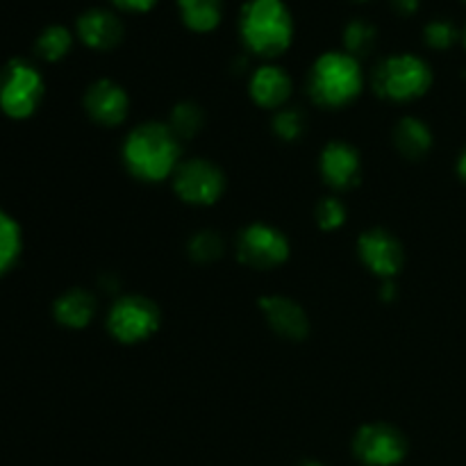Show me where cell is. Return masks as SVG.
<instances>
[{
	"mask_svg": "<svg viewBox=\"0 0 466 466\" xmlns=\"http://www.w3.org/2000/svg\"><path fill=\"white\" fill-rule=\"evenodd\" d=\"M127 171L144 182L173 177L180 167V139L162 123H144L127 135L123 146Z\"/></svg>",
	"mask_w": 466,
	"mask_h": 466,
	"instance_id": "6da1fadb",
	"label": "cell"
},
{
	"mask_svg": "<svg viewBox=\"0 0 466 466\" xmlns=\"http://www.w3.org/2000/svg\"><path fill=\"white\" fill-rule=\"evenodd\" d=\"M239 32L250 53L280 57L294 39V18L282 0H248L241 9Z\"/></svg>",
	"mask_w": 466,
	"mask_h": 466,
	"instance_id": "7a4b0ae2",
	"label": "cell"
},
{
	"mask_svg": "<svg viewBox=\"0 0 466 466\" xmlns=\"http://www.w3.org/2000/svg\"><path fill=\"white\" fill-rule=\"evenodd\" d=\"M364 85L358 57L341 50L321 55L309 71V96L321 107H344L353 103Z\"/></svg>",
	"mask_w": 466,
	"mask_h": 466,
	"instance_id": "3957f363",
	"label": "cell"
},
{
	"mask_svg": "<svg viewBox=\"0 0 466 466\" xmlns=\"http://www.w3.org/2000/svg\"><path fill=\"white\" fill-rule=\"evenodd\" d=\"M432 71L417 55H394L387 57L373 76V86L378 94L387 100L408 103V100L421 98L431 89Z\"/></svg>",
	"mask_w": 466,
	"mask_h": 466,
	"instance_id": "277c9868",
	"label": "cell"
},
{
	"mask_svg": "<svg viewBox=\"0 0 466 466\" xmlns=\"http://www.w3.org/2000/svg\"><path fill=\"white\" fill-rule=\"evenodd\" d=\"M44 98V77L25 59H12L0 71V109L9 118H27Z\"/></svg>",
	"mask_w": 466,
	"mask_h": 466,
	"instance_id": "5b68a950",
	"label": "cell"
},
{
	"mask_svg": "<svg viewBox=\"0 0 466 466\" xmlns=\"http://www.w3.org/2000/svg\"><path fill=\"white\" fill-rule=\"evenodd\" d=\"M157 305L144 296H123L112 305L107 317V328L112 337L121 344H141L159 330Z\"/></svg>",
	"mask_w": 466,
	"mask_h": 466,
	"instance_id": "8992f818",
	"label": "cell"
},
{
	"mask_svg": "<svg viewBox=\"0 0 466 466\" xmlns=\"http://www.w3.org/2000/svg\"><path fill=\"white\" fill-rule=\"evenodd\" d=\"M237 258L241 264L258 271H268L289 259V241L278 228L253 223L244 228L237 239Z\"/></svg>",
	"mask_w": 466,
	"mask_h": 466,
	"instance_id": "52a82bcc",
	"label": "cell"
},
{
	"mask_svg": "<svg viewBox=\"0 0 466 466\" xmlns=\"http://www.w3.org/2000/svg\"><path fill=\"white\" fill-rule=\"evenodd\" d=\"M173 189L189 205H214L226 191V176L209 159H189L173 173Z\"/></svg>",
	"mask_w": 466,
	"mask_h": 466,
	"instance_id": "ba28073f",
	"label": "cell"
},
{
	"mask_svg": "<svg viewBox=\"0 0 466 466\" xmlns=\"http://www.w3.org/2000/svg\"><path fill=\"white\" fill-rule=\"evenodd\" d=\"M353 451L358 460H362L367 466H394L403 462L408 453V441L394 426L369 423L360 428L355 435Z\"/></svg>",
	"mask_w": 466,
	"mask_h": 466,
	"instance_id": "9c48e42d",
	"label": "cell"
},
{
	"mask_svg": "<svg viewBox=\"0 0 466 466\" xmlns=\"http://www.w3.org/2000/svg\"><path fill=\"white\" fill-rule=\"evenodd\" d=\"M358 253L364 267L382 280H394L403 268V246L385 230H369L360 237Z\"/></svg>",
	"mask_w": 466,
	"mask_h": 466,
	"instance_id": "30bf717a",
	"label": "cell"
},
{
	"mask_svg": "<svg viewBox=\"0 0 466 466\" xmlns=\"http://www.w3.org/2000/svg\"><path fill=\"white\" fill-rule=\"evenodd\" d=\"M85 109L98 126H121L130 109L126 89L114 80H98L86 89Z\"/></svg>",
	"mask_w": 466,
	"mask_h": 466,
	"instance_id": "8fae6325",
	"label": "cell"
},
{
	"mask_svg": "<svg viewBox=\"0 0 466 466\" xmlns=\"http://www.w3.org/2000/svg\"><path fill=\"white\" fill-rule=\"evenodd\" d=\"M258 305L268 326L280 337L291 341H300L308 337L309 319L296 300L287 299V296H262Z\"/></svg>",
	"mask_w": 466,
	"mask_h": 466,
	"instance_id": "7c38bea8",
	"label": "cell"
},
{
	"mask_svg": "<svg viewBox=\"0 0 466 466\" xmlns=\"http://www.w3.org/2000/svg\"><path fill=\"white\" fill-rule=\"evenodd\" d=\"M77 36L82 39V44L94 50H112L121 44L123 23L109 9H86L77 18Z\"/></svg>",
	"mask_w": 466,
	"mask_h": 466,
	"instance_id": "4fadbf2b",
	"label": "cell"
},
{
	"mask_svg": "<svg viewBox=\"0 0 466 466\" xmlns=\"http://www.w3.org/2000/svg\"><path fill=\"white\" fill-rule=\"evenodd\" d=\"M321 176L335 189H353L360 182V155L344 141H332L321 153Z\"/></svg>",
	"mask_w": 466,
	"mask_h": 466,
	"instance_id": "5bb4252c",
	"label": "cell"
},
{
	"mask_svg": "<svg viewBox=\"0 0 466 466\" xmlns=\"http://www.w3.org/2000/svg\"><path fill=\"white\" fill-rule=\"evenodd\" d=\"M291 77L276 64H264L250 77V98L264 109H278L289 100Z\"/></svg>",
	"mask_w": 466,
	"mask_h": 466,
	"instance_id": "9a60e30c",
	"label": "cell"
},
{
	"mask_svg": "<svg viewBox=\"0 0 466 466\" xmlns=\"http://www.w3.org/2000/svg\"><path fill=\"white\" fill-rule=\"evenodd\" d=\"M96 314V299L85 289H71L59 296L55 303V319L64 328L71 330H82L91 323Z\"/></svg>",
	"mask_w": 466,
	"mask_h": 466,
	"instance_id": "2e32d148",
	"label": "cell"
},
{
	"mask_svg": "<svg viewBox=\"0 0 466 466\" xmlns=\"http://www.w3.org/2000/svg\"><path fill=\"white\" fill-rule=\"evenodd\" d=\"M396 148L405 155L408 159H419L431 150L432 146V132L421 118L405 116L403 121L396 126L394 132Z\"/></svg>",
	"mask_w": 466,
	"mask_h": 466,
	"instance_id": "e0dca14e",
	"label": "cell"
},
{
	"mask_svg": "<svg viewBox=\"0 0 466 466\" xmlns=\"http://www.w3.org/2000/svg\"><path fill=\"white\" fill-rule=\"evenodd\" d=\"M177 9L194 32H212L223 18V0H177Z\"/></svg>",
	"mask_w": 466,
	"mask_h": 466,
	"instance_id": "ac0fdd59",
	"label": "cell"
},
{
	"mask_svg": "<svg viewBox=\"0 0 466 466\" xmlns=\"http://www.w3.org/2000/svg\"><path fill=\"white\" fill-rule=\"evenodd\" d=\"M23 248V237L18 223L0 209V276L16 264Z\"/></svg>",
	"mask_w": 466,
	"mask_h": 466,
	"instance_id": "d6986e66",
	"label": "cell"
},
{
	"mask_svg": "<svg viewBox=\"0 0 466 466\" xmlns=\"http://www.w3.org/2000/svg\"><path fill=\"white\" fill-rule=\"evenodd\" d=\"M71 46H73V36L66 27L50 25L41 32L39 39H36V44H35V48H36V55H39L41 59H46V62H57V59L66 57L68 50H71Z\"/></svg>",
	"mask_w": 466,
	"mask_h": 466,
	"instance_id": "ffe728a7",
	"label": "cell"
},
{
	"mask_svg": "<svg viewBox=\"0 0 466 466\" xmlns=\"http://www.w3.org/2000/svg\"><path fill=\"white\" fill-rule=\"evenodd\" d=\"M203 123H205V114L198 105L180 103L173 107L168 127H171L173 135H176L177 139H191V137L198 135Z\"/></svg>",
	"mask_w": 466,
	"mask_h": 466,
	"instance_id": "44dd1931",
	"label": "cell"
},
{
	"mask_svg": "<svg viewBox=\"0 0 466 466\" xmlns=\"http://www.w3.org/2000/svg\"><path fill=\"white\" fill-rule=\"evenodd\" d=\"M376 39H378L376 27H373L369 21H362V18L350 21L344 30L346 53L353 55V57L371 53V50L376 48Z\"/></svg>",
	"mask_w": 466,
	"mask_h": 466,
	"instance_id": "7402d4cb",
	"label": "cell"
},
{
	"mask_svg": "<svg viewBox=\"0 0 466 466\" xmlns=\"http://www.w3.org/2000/svg\"><path fill=\"white\" fill-rule=\"evenodd\" d=\"M314 217H317L321 230L332 232L346 223V205L337 196H328V198L319 200Z\"/></svg>",
	"mask_w": 466,
	"mask_h": 466,
	"instance_id": "603a6c76",
	"label": "cell"
},
{
	"mask_svg": "<svg viewBox=\"0 0 466 466\" xmlns=\"http://www.w3.org/2000/svg\"><path fill=\"white\" fill-rule=\"evenodd\" d=\"M189 255L196 262H214L223 255V239L217 232H198L189 241Z\"/></svg>",
	"mask_w": 466,
	"mask_h": 466,
	"instance_id": "cb8c5ba5",
	"label": "cell"
},
{
	"mask_svg": "<svg viewBox=\"0 0 466 466\" xmlns=\"http://www.w3.org/2000/svg\"><path fill=\"white\" fill-rule=\"evenodd\" d=\"M458 27L451 21H444V18L431 21L426 25V30H423V39H426V44L435 50H449L451 46L458 41Z\"/></svg>",
	"mask_w": 466,
	"mask_h": 466,
	"instance_id": "d4e9b609",
	"label": "cell"
},
{
	"mask_svg": "<svg viewBox=\"0 0 466 466\" xmlns=\"http://www.w3.org/2000/svg\"><path fill=\"white\" fill-rule=\"evenodd\" d=\"M273 130L280 139L285 141H296L305 130L303 114L299 109H280L273 118Z\"/></svg>",
	"mask_w": 466,
	"mask_h": 466,
	"instance_id": "484cf974",
	"label": "cell"
},
{
	"mask_svg": "<svg viewBox=\"0 0 466 466\" xmlns=\"http://www.w3.org/2000/svg\"><path fill=\"white\" fill-rule=\"evenodd\" d=\"M118 9H126V12H148L155 7L157 0H112Z\"/></svg>",
	"mask_w": 466,
	"mask_h": 466,
	"instance_id": "4316f807",
	"label": "cell"
},
{
	"mask_svg": "<svg viewBox=\"0 0 466 466\" xmlns=\"http://www.w3.org/2000/svg\"><path fill=\"white\" fill-rule=\"evenodd\" d=\"M419 3L421 0H391V7L399 14H403V16H410V14H414L419 9Z\"/></svg>",
	"mask_w": 466,
	"mask_h": 466,
	"instance_id": "83f0119b",
	"label": "cell"
},
{
	"mask_svg": "<svg viewBox=\"0 0 466 466\" xmlns=\"http://www.w3.org/2000/svg\"><path fill=\"white\" fill-rule=\"evenodd\" d=\"M396 287H394V280H385V285H382V289H380V296L385 300H391L394 299V294H396Z\"/></svg>",
	"mask_w": 466,
	"mask_h": 466,
	"instance_id": "f1b7e54d",
	"label": "cell"
},
{
	"mask_svg": "<svg viewBox=\"0 0 466 466\" xmlns=\"http://www.w3.org/2000/svg\"><path fill=\"white\" fill-rule=\"evenodd\" d=\"M458 173H460V177H462V180L466 182V150H464L462 157H460V162H458Z\"/></svg>",
	"mask_w": 466,
	"mask_h": 466,
	"instance_id": "f546056e",
	"label": "cell"
},
{
	"mask_svg": "<svg viewBox=\"0 0 466 466\" xmlns=\"http://www.w3.org/2000/svg\"><path fill=\"white\" fill-rule=\"evenodd\" d=\"M300 466H321L319 462H305V464H300Z\"/></svg>",
	"mask_w": 466,
	"mask_h": 466,
	"instance_id": "4dcf8cb0",
	"label": "cell"
},
{
	"mask_svg": "<svg viewBox=\"0 0 466 466\" xmlns=\"http://www.w3.org/2000/svg\"><path fill=\"white\" fill-rule=\"evenodd\" d=\"M464 46H466V30H464Z\"/></svg>",
	"mask_w": 466,
	"mask_h": 466,
	"instance_id": "1f68e13d",
	"label": "cell"
}]
</instances>
